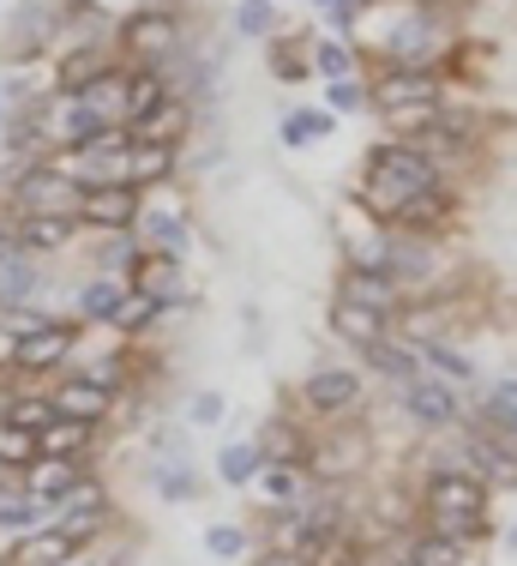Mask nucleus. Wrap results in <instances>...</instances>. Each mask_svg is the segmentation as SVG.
<instances>
[{
	"label": "nucleus",
	"mask_w": 517,
	"mask_h": 566,
	"mask_svg": "<svg viewBox=\"0 0 517 566\" xmlns=\"http://www.w3.org/2000/svg\"><path fill=\"white\" fill-rule=\"evenodd\" d=\"M36 458H43V440H36L31 428H19V422L0 416V470H31Z\"/></svg>",
	"instance_id": "23"
},
{
	"label": "nucleus",
	"mask_w": 517,
	"mask_h": 566,
	"mask_svg": "<svg viewBox=\"0 0 517 566\" xmlns=\"http://www.w3.org/2000/svg\"><path fill=\"white\" fill-rule=\"evenodd\" d=\"M494 416H499L506 434H517V386H499V392H494Z\"/></svg>",
	"instance_id": "44"
},
{
	"label": "nucleus",
	"mask_w": 517,
	"mask_h": 566,
	"mask_svg": "<svg viewBox=\"0 0 517 566\" xmlns=\"http://www.w3.org/2000/svg\"><path fill=\"white\" fill-rule=\"evenodd\" d=\"M313 66H319L331 85H337V78H356V55H349L344 43H319V49H313Z\"/></svg>",
	"instance_id": "36"
},
{
	"label": "nucleus",
	"mask_w": 517,
	"mask_h": 566,
	"mask_svg": "<svg viewBox=\"0 0 517 566\" xmlns=\"http://www.w3.org/2000/svg\"><path fill=\"white\" fill-rule=\"evenodd\" d=\"M43 295V272H36V253H19V260L0 265V307H31Z\"/></svg>",
	"instance_id": "20"
},
{
	"label": "nucleus",
	"mask_w": 517,
	"mask_h": 566,
	"mask_svg": "<svg viewBox=\"0 0 517 566\" xmlns=\"http://www.w3.org/2000/svg\"><path fill=\"white\" fill-rule=\"evenodd\" d=\"M169 97V78H162V66H127V127H139L145 115L157 109V103Z\"/></svg>",
	"instance_id": "19"
},
{
	"label": "nucleus",
	"mask_w": 517,
	"mask_h": 566,
	"mask_svg": "<svg viewBox=\"0 0 517 566\" xmlns=\"http://www.w3.org/2000/svg\"><path fill=\"white\" fill-rule=\"evenodd\" d=\"M91 434H97L91 422H66V416H61V422H49L36 440H43V458H73V464H78V452L91 447Z\"/></svg>",
	"instance_id": "26"
},
{
	"label": "nucleus",
	"mask_w": 517,
	"mask_h": 566,
	"mask_svg": "<svg viewBox=\"0 0 517 566\" xmlns=\"http://www.w3.org/2000/svg\"><path fill=\"white\" fill-rule=\"evenodd\" d=\"M258 489H265V501H289V494H295L289 464H265V482H258Z\"/></svg>",
	"instance_id": "41"
},
{
	"label": "nucleus",
	"mask_w": 517,
	"mask_h": 566,
	"mask_svg": "<svg viewBox=\"0 0 517 566\" xmlns=\"http://www.w3.org/2000/svg\"><path fill=\"white\" fill-rule=\"evenodd\" d=\"M175 164H181V145H151V139H133V151H127V181L145 193V187L169 181Z\"/></svg>",
	"instance_id": "16"
},
{
	"label": "nucleus",
	"mask_w": 517,
	"mask_h": 566,
	"mask_svg": "<svg viewBox=\"0 0 517 566\" xmlns=\"http://www.w3.org/2000/svg\"><path fill=\"white\" fill-rule=\"evenodd\" d=\"M12 235H19L24 253H61L78 235V218H66V211H31V218H12Z\"/></svg>",
	"instance_id": "11"
},
{
	"label": "nucleus",
	"mask_w": 517,
	"mask_h": 566,
	"mask_svg": "<svg viewBox=\"0 0 517 566\" xmlns=\"http://www.w3.org/2000/svg\"><path fill=\"white\" fill-rule=\"evenodd\" d=\"M403 410H410V422H421V428H452L457 422V398L445 392L440 380H415L410 392H403Z\"/></svg>",
	"instance_id": "17"
},
{
	"label": "nucleus",
	"mask_w": 517,
	"mask_h": 566,
	"mask_svg": "<svg viewBox=\"0 0 517 566\" xmlns=\"http://www.w3.org/2000/svg\"><path fill=\"white\" fill-rule=\"evenodd\" d=\"M391 133H433V120H440V103H410V109H391Z\"/></svg>",
	"instance_id": "38"
},
{
	"label": "nucleus",
	"mask_w": 517,
	"mask_h": 566,
	"mask_svg": "<svg viewBox=\"0 0 517 566\" xmlns=\"http://www.w3.org/2000/svg\"><path fill=\"white\" fill-rule=\"evenodd\" d=\"M127 283H133V295H145V302H157V307L187 302V272H181L175 253H145V260L133 265Z\"/></svg>",
	"instance_id": "8"
},
{
	"label": "nucleus",
	"mask_w": 517,
	"mask_h": 566,
	"mask_svg": "<svg viewBox=\"0 0 517 566\" xmlns=\"http://www.w3.org/2000/svg\"><path fill=\"white\" fill-rule=\"evenodd\" d=\"M145 253H139V235H103V248H97V265H103V277H133V265H139Z\"/></svg>",
	"instance_id": "30"
},
{
	"label": "nucleus",
	"mask_w": 517,
	"mask_h": 566,
	"mask_svg": "<svg viewBox=\"0 0 517 566\" xmlns=\"http://www.w3.org/2000/svg\"><path fill=\"white\" fill-rule=\"evenodd\" d=\"M49 403H54V416H66V422H108V410H115V392L108 386H97L91 374H66L61 386L49 392Z\"/></svg>",
	"instance_id": "7"
},
{
	"label": "nucleus",
	"mask_w": 517,
	"mask_h": 566,
	"mask_svg": "<svg viewBox=\"0 0 517 566\" xmlns=\"http://www.w3.org/2000/svg\"><path fill=\"white\" fill-rule=\"evenodd\" d=\"M398 283H391L386 272H367V265H349L344 283H337V302H356V307H373V314H391L398 307Z\"/></svg>",
	"instance_id": "14"
},
{
	"label": "nucleus",
	"mask_w": 517,
	"mask_h": 566,
	"mask_svg": "<svg viewBox=\"0 0 517 566\" xmlns=\"http://www.w3.org/2000/svg\"><path fill=\"white\" fill-rule=\"evenodd\" d=\"M73 555H78V543H73L66 531H54V524H49V531H36L31 543H24L19 566H66Z\"/></svg>",
	"instance_id": "28"
},
{
	"label": "nucleus",
	"mask_w": 517,
	"mask_h": 566,
	"mask_svg": "<svg viewBox=\"0 0 517 566\" xmlns=\"http://www.w3.org/2000/svg\"><path fill=\"white\" fill-rule=\"evenodd\" d=\"M410 566H464V543L457 536H421V543L410 548Z\"/></svg>",
	"instance_id": "32"
},
{
	"label": "nucleus",
	"mask_w": 517,
	"mask_h": 566,
	"mask_svg": "<svg viewBox=\"0 0 517 566\" xmlns=\"http://www.w3.org/2000/svg\"><path fill=\"white\" fill-rule=\"evenodd\" d=\"M66 566H85V560H66Z\"/></svg>",
	"instance_id": "49"
},
{
	"label": "nucleus",
	"mask_w": 517,
	"mask_h": 566,
	"mask_svg": "<svg viewBox=\"0 0 517 566\" xmlns=\"http://www.w3.org/2000/svg\"><path fill=\"white\" fill-rule=\"evenodd\" d=\"M367 97H373L379 109L391 115V109H410V103H433V97H440V85H433L428 66H391V73L379 78V85L367 91Z\"/></svg>",
	"instance_id": "9"
},
{
	"label": "nucleus",
	"mask_w": 517,
	"mask_h": 566,
	"mask_svg": "<svg viewBox=\"0 0 517 566\" xmlns=\"http://www.w3.org/2000/svg\"><path fill=\"white\" fill-rule=\"evenodd\" d=\"M187 416H193V428H211L217 416H223V392H199V398H193V410H187Z\"/></svg>",
	"instance_id": "43"
},
{
	"label": "nucleus",
	"mask_w": 517,
	"mask_h": 566,
	"mask_svg": "<svg viewBox=\"0 0 517 566\" xmlns=\"http://www.w3.org/2000/svg\"><path fill=\"white\" fill-rule=\"evenodd\" d=\"M31 470H36V476H31V494H36L43 506H61L66 494L78 489V476H85V470H78L73 458H36Z\"/></svg>",
	"instance_id": "21"
},
{
	"label": "nucleus",
	"mask_w": 517,
	"mask_h": 566,
	"mask_svg": "<svg viewBox=\"0 0 517 566\" xmlns=\"http://www.w3.org/2000/svg\"><path fill=\"white\" fill-rule=\"evenodd\" d=\"M127 295H133L127 277H91L85 290L73 295L78 326H115V314H120V302H127Z\"/></svg>",
	"instance_id": "13"
},
{
	"label": "nucleus",
	"mask_w": 517,
	"mask_h": 566,
	"mask_svg": "<svg viewBox=\"0 0 517 566\" xmlns=\"http://www.w3.org/2000/svg\"><path fill=\"white\" fill-rule=\"evenodd\" d=\"M108 73H115V55H108V49H66L61 66H54V97H85V91Z\"/></svg>",
	"instance_id": "10"
},
{
	"label": "nucleus",
	"mask_w": 517,
	"mask_h": 566,
	"mask_svg": "<svg viewBox=\"0 0 517 566\" xmlns=\"http://www.w3.org/2000/svg\"><path fill=\"white\" fill-rule=\"evenodd\" d=\"M187 120H193V109H187V97H162L151 115L139 120V127H127L133 139H151V145H181V133H187Z\"/></svg>",
	"instance_id": "18"
},
{
	"label": "nucleus",
	"mask_w": 517,
	"mask_h": 566,
	"mask_svg": "<svg viewBox=\"0 0 517 566\" xmlns=\"http://www.w3.org/2000/svg\"><path fill=\"white\" fill-rule=\"evenodd\" d=\"M217 470H223V482H229V489H241V482H253L258 470H265V458H258V447H247V440H241V447H223V458H217Z\"/></svg>",
	"instance_id": "31"
},
{
	"label": "nucleus",
	"mask_w": 517,
	"mask_h": 566,
	"mask_svg": "<svg viewBox=\"0 0 517 566\" xmlns=\"http://www.w3.org/2000/svg\"><path fill=\"white\" fill-rule=\"evenodd\" d=\"M115 43H127L133 55H145V66H162V55L181 49V12H157V7H139L115 24Z\"/></svg>",
	"instance_id": "4"
},
{
	"label": "nucleus",
	"mask_w": 517,
	"mask_h": 566,
	"mask_svg": "<svg viewBox=\"0 0 517 566\" xmlns=\"http://www.w3.org/2000/svg\"><path fill=\"white\" fill-rule=\"evenodd\" d=\"M133 235L151 241V253H175V260H181L187 253V211L181 206H145Z\"/></svg>",
	"instance_id": "15"
},
{
	"label": "nucleus",
	"mask_w": 517,
	"mask_h": 566,
	"mask_svg": "<svg viewBox=\"0 0 517 566\" xmlns=\"http://www.w3.org/2000/svg\"><path fill=\"white\" fill-rule=\"evenodd\" d=\"M302 398H307L319 416L349 410V403L361 398V374H349V368H313V374H307V386H302Z\"/></svg>",
	"instance_id": "12"
},
{
	"label": "nucleus",
	"mask_w": 517,
	"mask_h": 566,
	"mask_svg": "<svg viewBox=\"0 0 517 566\" xmlns=\"http://www.w3.org/2000/svg\"><path fill=\"white\" fill-rule=\"evenodd\" d=\"M325 97H331V109H337V115H344V109H361V103H367V91L356 85V78H337V85L325 91Z\"/></svg>",
	"instance_id": "42"
},
{
	"label": "nucleus",
	"mask_w": 517,
	"mask_h": 566,
	"mask_svg": "<svg viewBox=\"0 0 517 566\" xmlns=\"http://www.w3.org/2000/svg\"><path fill=\"white\" fill-rule=\"evenodd\" d=\"M433 43H440V36H433V19H428V12H415L410 24H398V31H391V55H398L403 66H410V61L421 66Z\"/></svg>",
	"instance_id": "27"
},
{
	"label": "nucleus",
	"mask_w": 517,
	"mask_h": 566,
	"mask_svg": "<svg viewBox=\"0 0 517 566\" xmlns=\"http://www.w3.org/2000/svg\"><path fill=\"white\" fill-rule=\"evenodd\" d=\"M367 368H379V374H391V380H421V356H415V344L410 349H398V344H386V338H373L367 344Z\"/></svg>",
	"instance_id": "25"
},
{
	"label": "nucleus",
	"mask_w": 517,
	"mask_h": 566,
	"mask_svg": "<svg viewBox=\"0 0 517 566\" xmlns=\"http://www.w3.org/2000/svg\"><path fill=\"white\" fill-rule=\"evenodd\" d=\"M43 501H36V494H12V501H0V531H12V536H36L43 531Z\"/></svg>",
	"instance_id": "29"
},
{
	"label": "nucleus",
	"mask_w": 517,
	"mask_h": 566,
	"mask_svg": "<svg viewBox=\"0 0 517 566\" xmlns=\"http://www.w3.org/2000/svg\"><path fill=\"white\" fill-rule=\"evenodd\" d=\"M428 518L440 536H482L487 531V482H475L469 470H433L428 482Z\"/></svg>",
	"instance_id": "2"
},
{
	"label": "nucleus",
	"mask_w": 517,
	"mask_h": 566,
	"mask_svg": "<svg viewBox=\"0 0 517 566\" xmlns=\"http://www.w3.org/2000/svg\"><path fill=\"white\" fill-rule=\"evenodd\" d=\"M421 193H440V169L433 157H421L415 145H373L367 151V169H361V199L367 211L398 223L403 206H415Z\"/></svg>",
	"instance_id": "1"
},
{
	"label": "nucleus",
	"mask_w": 517,
	"mask_h": 566,
	"mask_svg": "<svg viewBox=\"0 0 517 566\" xmlns=\"http://www.w3.org/2000/svg\"><path fill=\"white\" fill-rule=\"evenodd\" d=\"M331 326H337V338H349V344H373V338H386V314H373V307H356V302H331Z\"/></svg>",
	"instance_id": "22"
},
{
	"label": "nucleus",
	"mask_w": 517,
	"mask_h": 566,
	"mask_svg": "<svg viewBox=\"0 0 517 566\" xmlns=\"http://www.w3.org/2000/svg\"><path fill=\"white\" fill-rule=\"evenodd\" d=\"M421 356H428L433 368H445V374H452V380H469V356H457V349H445V344H428V349H421Z\"/></svg>",
	"instance_id": "40"
},
{
	"label": "nucleus",
	"mask_w": 517,
	"mask_h": 566,
	"mask_svg": "<svg viewBox=\"0 0 517 566\" xmlns=\"http://www.w3.org/2000/svg\"><path fill=\"white\" fill-rule=\"evenodd\" d=\"M7 422H19V428H31V434H43L49 422H61V416H54L49 398H12V403H7Z\"/></svg>",
	"instance_id": "33"
},
{
	"label": "nucleus",
	"mask_w": 517,
	"mask_h": 566,
	"mask_svg": "<svg viewBox=\"0 0 517 566\" xmlns=\"http://www.w3.org/2000/svg\"><path fill=\"white\" fill-rule=\"evenodd\" d=\"M271 24H277V7H271V0H241L235 7V31L241 36H271Z\"/></svg>",
	"instance_id": "35"
},
{
	"label": "nucleus",
	"mask_w": 517,
	"mask_h": 566,
	"mask_svg": "<svg viewBox=\"0 0 517 566\" xmlns=\"http://www.w3.org/2000/svg\"><path fill=\"white\" fill-rule=\"evenodd\" d=\"M162 314L157 302H145V295H127L120 302V314H115V332H127V338H139V332H151V319Z\"/></svg>",
	"instance_id": "34"
},
{
	"label": "nucleus",
	"mask_w": 517,
	"mask_h": 566,
	"mask_svg": "<svg viewBox=\"0 0 517 566\" xmlns=\"http://www.w3.org/2000/svg\"><path fill=\"white\" fill-rule=\"evenodd\" d=\"M139 187L133 181H115V187H85L73 206V218L85 229H103V235H127V229H139Z\"/></svg>",
	"instance_id": "3"
},
{
	"label": "nucleus",
	"mask_w": 517,
	"mask_h": 566,
	"mask_svg": "<svg viewBox=\"0 0 517 566\" xmlns=\"http://www.w3.org/2000/svg\"><path fill=\"white\" fill-rule=\"evenodd\" d=\"M19 235H12V223H0V265H7V260H19Z\"/></svg>",
	"instance_id": "45"
},
{
	"label": "nucleus",
	"mask_w": 517,
	"mask_h": 566,
	"mask_svg": "<svg viewBox=\"0 0 517 566\" xmlns=\"http://www.w3.org/2000/svg\"><path fill=\"white\" fill-rule=\"evenodd\" d=\"M157 494H162V501H193V494H199L193 470H187V464H162L157 470Z\"/></svg>",
	"instance_id": "37"
},
{
	"label": "nucleus",
	"mask_w": 517,
	"mask_h": 566,
	"mask_svg": "<svg viewBox=\"0 0 517 566\" xmlns=\"http://www.w3.org/2000/svg\"><path fill=\"white\" fill-rule=\"evenodd\" d=\"M464 464L475 482H494V489H517V434H469L464 440Z\"/></svg>",
	"instance_id": "6"
},
{
	"label": "nucleus",
	"mask_w": 517,
	"mask_h": 566,
	"mask_svg": "<svg viewBox=\"0 0 517 566\" xmlns=\"http://www.w3.org/2000/svg\"><path fill=\"white\" fill-rule=\"evenodd\" d=\"M331 133H337V115H325V109H289L283 115V145H289V151H302L313 139H331Z\"/></svg>",
	"instance_id": "24"
},
{
	"label": "nucleus",
	"mask_w": 517,
	"mask_h": 566,
	"mask_svg": "<svg viewBox=\"0 0 517 566\" xmlns=\"http://www.w3.org/2000/svg\"><path fill=\"white\" fill-rule=\"evenodd\" d=\"M0 566H19V560H0Z\"/></svg>",
	"instance_id": "50"
},
{
	"label": "nucleus",
	"mask_w": 517,
	"mask_h": 566,
	"mask_svg": "<svg viewBox=\"0 0 517 566\" xmlns=\"http://www.w3.org/2000/svg\"><path fill=\"white\" fill-rule=\"evenodd\" d=\"M205 548H211L217 560H235L241 548H247V536H241L235 524H211V531H205Z\"/></svg>",
	"instance_id": "39"
},
{
	"label": "nucleus",
	"mask_w": 517,
	"mask_h": 566,
	"mask_svg": "<svg viewBox=\"0 0 517 566\" xmlns=\"http://www.w3.org/2000/svg\"><path fill=\"white\" fill-rule=\"evenodd\" d=\"M313 7H344V0H313Z\"/></svg>",
	"instance_id": "47"
},
{
	"label": "nucleus",
	"mask_w": 517,
	"mask_h": 566,
	"mask_svg": "<svg viewBox=\"0 0 517 566\" xmlns=\"http://www.w3.org/2000/svg\"><path fill=\"white\" fill-rule=\"evenodd\" d=\"M258 566H307V555H283V548H265Z\"/></svg>",
	"instance_id": "46"
},
{
	"label": "nucleus",
	"mask_w": 517,
	"mask_h": 566,
	"mask_svg": "<svg viewBox=\"0 0 517 566\" xmlns=\"http://www.w3.org/2000/svg\"><path fill=\"white\" fill-rule=\"evenodd\" d=\"M511 555H517V531H511Z\"/></svg>",
	"instance_id": "48"
},
{
	"label": "nucleus",
	"mask_w": 517,
	"mask_h": 566,
	"mask_svg": "<svg viewBox=\"0 0 517 566\" xmlns=\"http://www.w3.org/2000/svg\"><path fill=\"white\" fill-rule=\"evenodd\" d=\"M78 344V319H49L43 332H31V338H12V374H49L61 368L66 356H73Z\"/></svg>",
	"instance_id": "5"
}]
</instances>
